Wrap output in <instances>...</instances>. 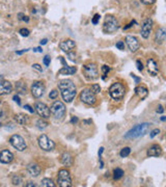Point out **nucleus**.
Listing matches in <instances>:
<instances>
[{"instance_id": "nucleus-1", "label": "nucleus", "mask_w": 166, "mask_h": 187, "mask_svg": "<svg viewBox=\"0 0 166 187\" xmlns=\"http://www.w3.org/2000/svg\"><path fill=\"white\" fill-rule=\"evenodd\" d=\"M58 88L60 91L61 97L66 103H71L76 97V86L74 82L70 79H64L58 82Z\"/></svg>"}, {"instance_id": "nucleus-2", "label": "nucleus", "mask_w": 166, "mask_h": 187, "mask_svg": "<svg viewBox=\"0 0 166 187\" xmlns=\"http://www.w3.org/2000/svg\"><path fill=\"white\" fill-rule=\"evenodd\" d=\"M150 127H151V124H148V123H142V124L136 125L135 127H133L132 129L129 130V131L126 133L125 138L136 139V138L141 137V136H144L145 134L148 132Z\"/></svg>"}, {"instance_id": "nucleus-3", "label": "nucleus", "mask_w": 166, "mask_h": 187, "mask_svg": "<svg viewBox=\"0 0 166 187\" xmlns=\"http://www.w3.org/2000/svg\"><path fill=\"white\" fill-rule=\"evenodd\" d=\"M119 28L118 21L113 17V16L109 15L106 16L105 20H104V24H103V30L106 33H113Z\"/></svg>"}, {"instance_id": "nucleus-4", "label": "nucleus", "mask_w": 166, "mask_h": 187, "mask_svg": "<svg viewBox=\"0 0 166 187\" xmlns=\"http://www.w3.org/2000/svg\"><path fill=\"white\" fill-rule=\"evenodd\" d=\"M50 113L56 120H62L64 117L66 115V106L61 101H55L51 105Z\"/></svg>"}, {"instance_id": "nucleus-5", "label": "nucleus", "mask_w": 166, "mask_h": 187, "mask_svg": "<svg viewBox=\"0 0 166 187\" xmlns=\"http://www.w3.org/2000/svg\"><path fill=\"white\" fill-rule=\"evenodd\" d=\"M82 72L84 74V77L89 81H93V80H96V79L99 77V71H98V68L94 63H87L83 66L82 68Z\"/></svg>"}, {"instance_id": "nucleus-6", "label": "nucleus", "mask_w": 166, "mask_h": 187, "mask_svg": "<svg viewBox=\"0 0 166 187\" xmlns=\"http://www.w3.org/2000/svg\"><path fill=\"white\" fill-rule=\"evenodd\" d=\"M125 86L121 82H115L109 88V95L111 96L112 99L114 100H121L125 96Z\"/></svg>"}, {"instance_id": "nucleus-7", "label": "nucleus", "mask_w": 166, "mask_h": 187, "mask_svg": "<svg viewBox=\"0 0 166 187\" xmlns=\"http://www.w3.org/2000/svg\"><path fill=\"white\" fill-rule=\"evenodd\" d=\"M57 185L60 187H71L72 186V178L70 172L66 169H60L57 175Z\"/></svg>"}, {"instance_id": "nucleus-8", "label": "nucleus", "mask_w": 166, "mask_h": 187, "mask_svg": "<svg viewBox=\"0 0 166 187\" xmlns=\"http://www.w3.org/2000/svg\"><path fill=\"white\" fill-rule=\"evenodd\" d=\"M80 100L87 105H94L97 102V97L91 88H85L80 94Z\"/></svg>"}, {"instance_id": "nucleus-9", "label": "nucleus", "mask_w": 166, "mask_h": 187, "mask_svg": "<svg viewBox=\"0 0 166 187\" xmlns=\"http://www.w3.org/2000/svg\"><path fill=\"white\" fill-rule=\"evenodd\" d=\"M9 144L16 149V150H18L20 152H23L26 150L27 148V145H26V142H25L24 138L20 135H12L10 138H9Z\"/></svg>"}, {"instance_id": "nucleus-10", "label": "nucleus", "mask_w": 166, "mask_h": 187, "mask_svg": "<svg viewBox=\"0 0 166 187\" xmlns=\"http://www.w3.org/2000/svg\"><path fill=\"white\" fill-rule=\"evenodd\" d=\"M37 142H39V148L42 149V150H44V151H47V152L52 151L55 148L54 142H52L46 134H42V135L39 136V139H37Z\"/></svg>"}, {"instance_id": "nucleus-11", "label": "nucleus", "mask_w": 166, "mask_h": 187, "mask_svg": "<svg viewBox=\"0 0 166 187\" xmlns=\"http://www.w3.org/2000/svg\"><path fill=\"white\" fill-rule=\"evenodd\" d=\"M45 85L41 81H34L31 85V94L34 98H41L45 94Z\"/></svg>"}, {"instance_id": "nucleus-12", "label": "nucleus", "mask_w": 166, "mask_h": 187, "mask_svg": "<svg viewBox=\"0 0 166 187\" xmlns=\"http://www.w3.org/2000/svg\"><path fill=\"white\" fill-rule=\"evenodd\" d=\"M35 111L37 112V115H39V117H42L43 119L50 118V108L46 105L45 103L36 102L35 103Z\"/></svg>"}, {"instance_id": "nucleus-13", "label": "nucleus", "mask_w": 166, "mask_h": 187, "mask_svg": "<svg viewBox=\"0 0 166 187\" xmlns=\"http://www.w3.org/2000/svg\"><path fill=\"white\" fill-rule=\"evenodd\" d=\"M152 28H153V20L152 19H146L144 22L142 23L141 26V36L144 39H148V36L152 32Z\"/></svg>"}, {"instance_id": "nucleus-14", "label": "nucleus", "mask_w": 166, "mask_h": 187, "mask_svg": "<svg viewBox=\"0 0 166 187\" xmlns=\"http://www.w3.org/2000/svg\"><path fill=\"white\" fill-rule=\"evenodd\" d=\"M126 43H127L128 47L130 49V51L136 52L140 47V44H139V41L136 36H127L126 38Z\"/></svg>"}, {"instance_id": "nucleus-15", "label": "nucleus", "mask_w": 166, "mask_h": 187, "mask_svg": "<svg viewBox=\"0 0 166 187\" xmlns=\"http://www.w3.org/2000/svg\"><path fill=\"white\" fill-rule=\"evenodd\" d=\"M12 91V86L9 81L0 77V95H9Z\"/></svg>"}, {"instance_id": "nucleus-16", "label": "nucleus", "mask_w": 166, "mask_h": 187, "mask_svg": "<svg viewBox=\"0 0 166 187\" xmlns=\"http://www.w3.org/2000/svg\"><path fill=\"white\" fill-rule=\"evenodd\" d=\"M75 47H76V43L73 40H66V41H64V42H61L59 44V48L64 52H66V53H70Z\"/></svg>"}, {"instance_id": "nucleus-17", "label": "nucleus", "mask_w": 166, "mask_h": 187, "mask_svg": "<svg viewBox=\"0 0 166 187\" xmlns=\"http://www.w3.org/2000/svg\"><path fill=\"white\" fill-rule=\"evenodd\" d=\"M14 160V154L9 150H3L0 153V162L2 163H10Z\"/></svg>"}, {"instance_id": "nucleus-18", "label": "nucleus", "mask_w": 166, "mask_h": 187, "mask_svg": "<svg viewBox=\"0 0 166 187\" xmlns=\"http://www.w3.org/2000/svg\"><path fill=\"white\" fill-rule=\"evenodd\" d=\"M165 39H166L165 28L163 27L159 28L157 30V32H156V36H155V42H156V44H158V45L163 44L165 42Z\"/></svg>"}, {"instance_id": "nucleus-19", "label": "nucleus", "mask_w": 166, "mask_h": 187, "mask_svg": "<svg viewBox=\"0 0 166 187\" xmlns=\"http://www.w3.org/2000/svg\"><path fill=\"white\" fill-rule=\"evenodd\" d=\"M148 156L150 157H159L162 155V148L158 145H153L148 150Z\"/></svg>"}, {"instance_id": "nucleus-20", "label": "nucleus", "mask_w": 166, "mask_h": 187, "mask_svg": "<svg viewBox=\"0 0 166 187\" xmlns=\"http://www.w3.org/2000/svg\"><path fill=\"white\" fill-rule=\"evenodd\" d=\"M148 73L151 74L152 76H156L159 72V67H158L157 63L154 61V59H152L150 58L148 61Z\"/></svg>"}, {"instance_id": "nucleus-21", "label": "nucleus", "mask_w": 166, "mask_h": 187, "mask_svg": "<svg viewBox=\"0 0 166 187\" xmlns=\"http://www.w3.org/2000/svg\"><path fill=\"white\" fill-rule=\"evenodd\" d=\"M27 172L31 177H37L41 174V167L36 163H30L27 166Z\"/></svg>"}, {"instance_id": "nucleus-22", "label": "nucleus", "mask_w": 166, "mask_h": 187, "mask_svg": "<svg viewBox=\"0 0 166 187\" xmlns=\"http://www.w3.org/2000/svg\"><path fill=\"white\" fill-rule=\"evenodd\" d=\"M60 161H61V163H62L64 166H72L73 165V162H74L72 155L70 154V153H66V152L61 155Z\"/></svg>"}, {"instance_id": "nucleus-23", "label": "nucleus", "mask_w": 166, "mask_h": 187, "mask_svg": "<svg viewBox=\"0 0 166 187\" xmlns=\"http://www.w3.org/2000/svg\"><path fill=\"white\" fill-rule=\"evenodd\" d=\"M77 72V69L76 67H69V66H64V68H61L59 71H58V74L60 75H73Z\"/></svg>"}, {"instance_id": "nucleus-24", "label": "nucleus", "mask_w": 166, "mask_h": 187, "mask_svg": "<svg viewBox=\"0 0 166 187\" xmlns=\"http://www.w3.org/2000/svg\"><path fill=\"white\" fill-rule=\"evenodd\" d=\"M135 93L140 99H144L145 97L148 95V88H145V86H143V85H139V86H137V88H135Z\"/></svg>"}, {"instance_id": "nucleus-25", "label": "nucleus", "mask_w": 166, "mask_h": 187, "mask_svg": "<svg viewBox=\"0 0 166 187\" xmlns=\"http://www.w3.org/2000/svg\"><path fill=\"white\" fill-rule=\"evenodd\" d=\"M15 121L18 123L19 125H22V126H25L27 124V118L26 115H23V113H19V115H15Z\"/></svg>"}, {"instance_id": "nucleus-26", "label": "nucleus", "mask_w": 166, "mask_h": 187, "mask_svg": "<svg viewBox=\"0 0 166 187\" xmlns=\"http://www.w3.org/2000/svg\"><path fill=\"white\" fill-rule=\"evenodd\" d=\"M16 91H17L18 94L25 95L26 94V85H25V83H23L22 81L17 82V84H16Z\"/></svg>"}, {"instance_id": "nucleus-27", "label": "nucleus", "mask_w": 166, "mask_h": 187, "mask_svg": "<svg viewBox=\"0 0 166 187\" xmlns=\"http://www.w3.org/2000/svg\"><path fill=\"white\" fill-rule=\"evenodd\" d=\"M41 186H43V187H55V184L51 179L45 178V179H43L42 182H41Z\"/></svg>"}, {"instance_id": "nucleus-28", "label": "nucleus", "mask_w": 166, "mask_h": 187, "mask_svg": "<svg viewBox=\"0 0 166 187\" xmlns=\"http://www.w3.org/2000/svg\"><path fill=\"white\" fill-rule=\"evenodd\" d=\"M123 176H124V171L121 169H115L113 171V178L114 180H119V179L123 178Z\"/></svg>"}, {"instance_id": "nucleus-29", "label": "nucleus", "mask_w": 166, "mask_h": 187, "mask_svg": "<svg viewBox=\"0 0 166 187\" xmlns=\"http://www.w3.org/2000/svg\"><path fill=\"white\" fill-rule=\"evenodd\" d=\"M36 127L39 129H45V128L48 127V123L45 122L44 120H39V121L36 122Z\"/></svg>"}, {"instance_id": "nucleus-30", "label": "nucleus", "mask_w": 166, "mask_h": 187, "mask_svg": "<svg viewBox=\"0 0 166 187\" xmlns=\"http://www.w3.org/2000/svg\"><path fill=\"white\" fill-rule=\"evenodd\" d=\"M131 153V149L129 148V147H126V148H124L123 150L121 151V153H119V155H121V157H123V158H125V157L129 156Z\"/></svg>"}, {"instance_id": "nucleus-31", "label": "nucleus", "mask_w": 166, "mask_h": 187, "mask_svg": "<svg viewBox=\"0 0 166 187\" xmlns=\"http://www.w3.org/2000/svg\"><path fill=\"white\" fill-rule=\"evenodd\" d=\"M12 184L14 185H20L22 183V178L19 175H16V176L12 177Z\"/></svg>"}, {"instance_id": "nucleus-32", "label": "nucleus", "mask_w": 166, "mask_h": 187, "mask_svg": "<svg viewBox=\"0 0 166 187\" xmlns=\"http://www.w3.org/2000/svg\"><path fill=\"white\" fill-rule=\"evenodd\" d=\"M19 33H20L22 36H29V33H30V31L28 30L27 28H22V29H20Z\"/></svg>"}, {"instance_id": "nucleus-33", "label": "nucleus", "mask_w": 166, "mask_h": 187, "mask_svg": "<svg viewBox=\"0 0 166 187\" xmlns=\"http://www.w3.org/2000/svg\"><path fill=\"white\" fill-rule=\"evenodd\" d=\"M49 97H50V99H56L58 97V91L57 90H53L52 92H50Z\"/></svg>"}, {"instance_id": "nucleus-34", "label": "nucleus", "mask_w": 166, "mask_h": 187, "mask_svg": "<svg viewBox=\"0 0 166 187\" xmlns=\"http://www.w3.org/2000/svg\"><path fill=\"white\" fill-rule=\"evenodd\" d=\"M91 90L93 92H94V93L96 94V95H97V94H99L100 92H101V88H100V85H99V84H94L93 86H91Z\"/></svg>"}, {"instance_id": "nucleus-35", "label": "nucleus", "mask_w": 166, "mask_h": 187, "mask_svg": "<svg viewBox=\"0 0 166 187\" xmlns=\"http://www.w3.org/2000/svg\"><path fill=\"white\" fill-rule=\"evenodd\" d=\"M44 63H45V66H47L48 67L49 65H50V61H51V57L49 56V55H46L45 57H44Z\"/></svg>"}, {"instance_id": "nucleus-36", "label": "nucleus", "mask_w": 166, "mask_h": 187, "mask_svg": "<svg viewBox=\"0 0 166 187\" xmlns=\"http://www.w3.org/2000/svg\"><path fill=\"white\" fill-rule=\"evenodd\" d=\"M19 17L18 18L20 19V20H23V21H25V22H28L29 21V18H28L27 16H25L24 14H19Z\"/></svg>"}, {"instance_id": "nucleus-37", "label": "nucleus", "mask_w": 166, "mask_h": 187, "mask_svg": "<svg viewBox=\"0 0 166 187\" xmlns=\"http://www.w3.org/2000/svg\"><path fill=\"white\" fill-rule=\"evenodd\" d=\"M159 133H160V130H159V129H154V130H153V131H152V132H151L150 136H151V138H154L155 136L158 135Z\"/></svg>"}, {"instance_id": "nucleus-38", "label": "nucleus", "mask_w": 166, "mask_h": 187, "mask_svg": "<svg viewBox=\"0 0 166 187\" xmlns=\"http://www.w3.org/2000/svg\"><path fill=\"white\" fill-rule=\"evenodd\" d=\"M116 48H118L119 50H124V49H125V44H124V42L119 41V42L116 43Z\"/></svg>"}, {"instance_id": "nucleus-39", "label": "nucleus", "mask_w": 166, "mask_h": 187, "mask_svg": "<svg viewBox=\"0 0 166 187\" xmlns=\"http://www.w3.org/2000/svg\"><path fill=\"white\" fill-rule=\"evenodd\" d=\"M99 19H100V15L99 14H96V15L94 16V18H93V24H98V22H99Z\"/></svg>"}, {"instance_id": "nucleus-40", "label": "nucleus", "mask_w": 166, "mask_h": 187, "mask_svg": "<svg viewBox=\"0 0 166 187\" xmlns=\"http://www.w3.org/2000/svg\"><path fill=\"white\" fill-rule=\"evenodd\" d=\"M102 71H103V73H104V75H107L108 72L110 71V68H108L107 66H103L102 67Z\"/></svg>"}, {"instance_id": "nucleus-41", "label": "nucleus", "mask_w": 166, "mask_h": 187, "mask_svg": "<svg viewBox=\"0 0 166 187\" xmlns=\"http://www.w3.org/2000/svg\"><path fill=\"white\" fill-rule=\"evenodd\" d=\"M143 4H146V5H148V4H153V3H155V1L156 0H140Z\"/></svg>"}, {"instance_id": "nucleus-42", "label": "nucleus", "mask_w": 166, "mask_h": 187, "mask_svg": "<svg viewBox=\"0 0 166 187\" xmlns=\"http://www.w3.org/2000/svg\"><path fill=\"white\" fill-rule=\"evenodd\" d=\"M136 65H137V69H138L139 71H142V70H143V65H142V63L140 61H136Z\"/></svg>"}, {"instance_id": "nucleus-43", "label": "nucleus", "mask_w": 166, "mask_h": 187, "mask_svg": "<svg viewBox=\"0 0 166 187\" xmlns=\"http://www.w3.org/2000/svg\"><path fill=\"white\" fill-rule=\"evenodd\" d=\"M33 69H35V70H37V71H39V72H42L43 71V69L41 68V66L39 65H37V63H35V65H33Z\"/></svg>"}, {"instance_id": "nucleus-44", "label": "nucleus", "mask_w": 166, "mask_h": 187, "mask_svg": "<svg viewBox=\"0 0 166 187\" xmlns=\"http://www.w3.org/2000/svg\"><path fill=\"white\" fill-rule=\"evenodd\" d=\"M24 108L27 109V110H28V111H29V112H30V113H33V112H34V109L31 108V107H30V106H29V105H25Z\"/></svg>"}, {"instance_id": "nucleus-45", "label": "nucleus", "mask_w": 166, "mask_h": 187, "mask_svg": "<svg viewBox=\"0 0 166 187\" xmlns=\"http://www.w3.org/2000/svg\"><path fill=\"white\" fill-rule=\"evenodd\" d=\"M163 111H164L163 106H162V105H159V107H158V109H157V112H158V113H162Z\"/></svg>"}, {"instance_id": "nucleus-46", "label": "nucleus", "mask_w": 166, "mask_h": 187, "mask_svg": "<svg viewBox=\"0 0 166 187\" xmlns=\"http://www.w3.org/2000/svg\"><path fill=\"white\" fill-rule=\"evenodd\" d=\"M14 100H15V102H17L19 104V105H20V104H21V101H20V99H19V97L17 96V95H16V96H14Z\"/></svg>"}, {"instance_id": "nucleus-47", "label": "nucleus", "mask_w": 166, "mask_h": 187, "mask_svg": "<svg viewBox=\"0 0 166 187\" xmlns=\"http://www.w3.org/2000/svg\"><path fill=\"white\" fill-rule=\"evenodd\" d=\"M29 49H24V50H22V51H17V54L18 55H21L23 54V53H25V52H27Z\"/></svg>"}, {"instance_id": "nucleus-48", "label": "nucleus", "mask_w": 166, "mask_h": 187, "mask_svg": "<svg viewBox=\"0 0 166 187\" xmlns=\"http://www.w3.org/2000/svg\"><path fill=\"white\" fill-rule=\"evenodd\" d=\"M77 122H78V119L75 118V117H74V118L72 119V121H71V123H72V124H75V123H77Z\"/></svg>"}, {"instance_id": "nucleus-49", "label": "nucleus", "mask_w": 166, "mask_h": 187, "mask_svg": "<svg viewBox=\"0 0 166 187\" xmlns=\"http://www.w3.org/2000/svg\"><path fill=\"white\" fill-rule=\"evenodd\" d=\"M134 23H135V21H132V22H131V23H130V24H129V25H127V26H126V27H125V29H128V28H130L131 26H132V25L134 24Z\"/></svg>"}, {"instance_id": "nucleus-50", "label": "nucleus", "mask_w": 166, "mask_h": 187, "mask_svg": "<svg viewBox=\"0 0 166 187\" xmlns=\"http://www.w3.org/2000/svg\"><path fill=\"white\" fill-rule=\"evenodd\" d=\"M47 42H48V41H47V39L42 40V41H41V45H46V44H47Z\"/></svg>"}, {"instance_id": "nucleus-51", "label": "nucleus", "mask_w": 166, "mask_h": 187, "mask_svg": "<svg viewBox=\"0 0 166 187\" xmlns=\"http://www.w3.org/2000/svg\"><path fill=\"white\" fill-rule=\"evenodd\" d=\"M26 186H27V187H31V186H33V187H35V186H36V185H35V184H34V183H32V182H29V184H27V185H26Z\"/></svg>"}, {"instance_id": "nucleus-52", "label": "nucleus", "mask_w": 166, "mask_h": 187, "mask_svg": "<svg viewBox=\"0 0 166 187\" xmlns=\"http://www.w3.org/2000/svg\"><path fill=\"white\" fill-rule=\"evenodd\" d=\"M33 51H37V52H42L43 49L42 48H34L33 49Z\"/></svg>"}, {"instance_id": "nucleus-53", "label": "nucleus", "mask_w": 166, "mask_h": 187, "mask_svg": "<svg viewBox=\"0 0 166 187\" xmlns=\"http://www.w3.org/2000/svg\"><path fill=\"white\" fill-rule=\"evenodd\" d=\"M103 150H104V148H101L100 149V151H99V156H101V154L103 153Z\"/></svg>"}, {"instance_id": "nucleus-54", "label": "nucleus", "mask_w": 166, "mask_h": 187, "mask_svg": "<svg viewBox=\"0 0 166 187\" xmlns=\"http://www.w3.org/2000/svg\"><path fill=\"white\" fill-rule=\"evenodd\" d=\"M132 77H133V78H134V79H135V80H136V82H139V78H137V77H135V76L133 75V74H132Z\"/></svg>"}, {"instance_id": "nucleus-55", "label": "nucleus", "mask_w": 166, "mask_h": 187, "mask_svg": "<svg viewBox=\"0 0 166 187\" xmlns=\"http://www.w3.org/2000/svg\"><path fill=\"white\" fill-rule=\"evenodd\" d=\"M165 120H166L165 117H162V118H161V121H163V122H164V121H165Z\"/></svg>"}, {"instance_id": "nucleus-56", "label": "nucleus", "mask_w": 166, "mask_h": 187, "mask_svg": "<svg viewBox=\"0 0 166 187\" xmlns=\"http://www.w3.org/2000/svg\"><path fill=\"white\" fill-rule=\"evenodd\" d=\"M0 103H1V100H0Z\"/></svg>"}, {"instance_id": "nucleus-57", "label": "nucleus", "mask_w": 166, "mask_h": 187, "mask_svg": "<svg viewBox=\"0 0 166 187\" xmlns=\"http://www.w3.org/2000/svg\"><path fill=\"white\" fill-rule=\"evenodd\" d=\"M0 125H1V124H0Z\"/></svg>"}]
</instances>
